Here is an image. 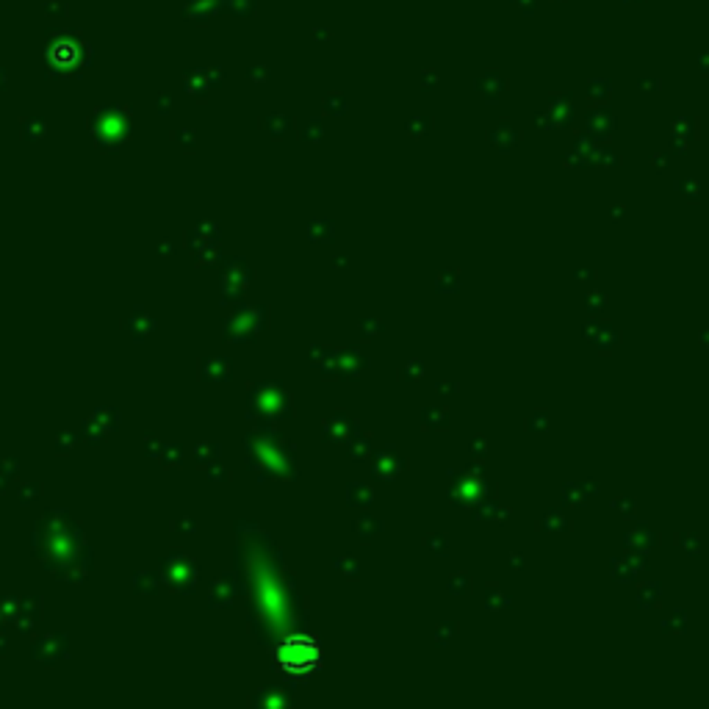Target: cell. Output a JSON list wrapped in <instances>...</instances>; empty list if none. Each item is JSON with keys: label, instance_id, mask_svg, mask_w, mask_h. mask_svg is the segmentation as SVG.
Here are the masks:
<instances>
[{"label": "cell", "instance_id": "1", "mask_svg": "<svg viewBox=\"0 0 709 709\" xmlns=\"http://www.w3.org/2000/svg\"><path fill=\"white\" fill-rule=\"evenodd\" d=\"M277 662L288 673H305V670L319 665V649L308 637H288L277 649Z\"/></svg>", "mask_w": 709, "mask_h": 709}]
</instances>
